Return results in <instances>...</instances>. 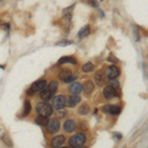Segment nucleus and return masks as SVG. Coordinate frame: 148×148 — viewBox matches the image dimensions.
<instances>
[{"mask_svg": "<svg viewBox=\"0 0 148 148\" xmlns=\"http://www.w3.org/2000/svg\"><path fill=\"white\" fill-rule=\"evenodd\" d=\"M57 88H58V83H57V81H51L49 85H47L46 87L40 91V98L45 102L49 101L52 98V96L56 94V92L57 91Z\"/></svg>", "mask_w": 148, "mask_h": 148, "instance_id": "nucleus-1", "label": "nucleus"}, {"mask_svg": "<svg viewBox=\"0 0 148 148\" xmlns=\"http://www.w3.org/2000/svg\"><path fill=\"white\" fill-rule=\"evenodd\" d=\"M36 111L38 112V114L40 116L44 118H49V116L52 114V107L51 104H49L47 102H40L39 104H37L36 106Z\"/></svg>", "mask_w": 148, "mask_h": 148, "instance_id": "nucleus-2", "label": "nucleus"}, {"mask_svg": "<svg viewBox=\"0 0 148 148\" xmlns=\"http://www.w3.org/2000/svg\"><path fill=\"white\" fill-rule=\"evenodd\" d=\"M59 79L62 80L63 82L65 83H70L72 82L73 80H75L76 78L78 77V73L77 72H73L71 69H63V70L60 71V73H59Z\"/></svg>", "mask_w": 148, "mask_h": 148, "instance_id": "nucleus-3", "label": "nucleus"}, {"mask_svg": "<svg viewBox=\"0 0 148 148\" xmlns=\"http://www.w3.org/2000/svg\"><path fill=\"white\" fill-rule=\"evenodd\" d=\"M86 142V136L83 133H77L69 139V145L72 148H81Z\"/></svg>", "mask_w": 148, "mask_h": 148, "instance_id": "nucleus-4", "label": "nucleus"}, {"mask_svg": "<svg viewBox=\"0 0 148 148\" xmlns=\"http://www.w3.org/2000/svg\"><path fill=\"white\" fill-rule=\"evenodd\" d=\"M46 86H47V80L46 79L37 80L36 82H34L32 85H31L30 89L27 91V94L29 95V96H32V95H34L36 92L42 91Z\"/></svg>", "mask_w": 148, "mask_h": 148, "instance_id": "nucleus-5", "label": "nucleus"}, {"mask_svg": "<svg viewBox=\"0 0 148 148\" xmlns=\"http://www.w3.org/2000/svg\"><path fill=\"white\" fill-rule=\"evenodd\" d=\"M47 131L49 133H51V134H54V133H56L57 131L59 130V128H60V123H59V121L57 120V119H51L49 121H47Z\"/></svg>", "mask_w": 148, "mask_h": 148, "instance_id": "nucleus-6", "label": "nucleus"}, {"mask_svg": "<svg viewBox=\"0 0 148 148\" xmlns=\"http://www.w3.org/2000/svg\"><path fill=\"white\" fill-rule=\"evenodd\" d=\"M66 102H67V100H66L64 95H57V96L54 97L53 100H52L51 107H53L56 110H61L65 107Z\"/></svg>", "mask_w": 148, "mask_h": 148, "instance_id": "nucleus-7", "label": "nucleus"}, {"mask_svg": "<svg viewBox=\"0 0 148 148\" xmlns=\"http://www.w3.org/2000/svg\"><path fill=\"white\" fill-rule=\"evenodd\" d=\"M120 69L116 67V65H110L107 67V70H106V76L109 78L110 80H114L116 79V77L120 76Z\"/></svg>", "mask_w": 148, "mask_h": 148, "instance_id": "nucleus-8", "label": "nucleus"}, {"mask_svg": "<svg viewBox=\"0 0 148 148\" xmlns=\"http://www.w3.org/2000/svg\"><path fill=\"white\" fill-rule=\"evenodd\" d=\"M103 112L109 114H113V116H116V114H121V108L118 106H114V105H106V106L103 107Z\"/></svg>", "mask_w": 148, "mask_h": 148, "instance_id": "nucleus-9", "label": "nucleus"}, {"mask_svg": "<svg viewBox=\"0 0 148 148\" xmlns=\"http://www.w3.org/2000/svg\"><path fill=\"white\" fill-rule=\"evenodd\" d=\"M64 142H65V136L64 135H57V136H54L51 139L49 146L52 148H59Z\"/></svg>", "mask_w": 148, "mask_h": 148, "instance_id": "nucleus-10", "label": "nucleus"}, {"mask_svg": "<svg viewBox=\"0 0 148 148\" xmlns=\"http://www.w3.org/2000/svg\"><path fill=\"white\" fill-rule=\"evenodd\" d=\"M103 95H104V97L106 99H112V98H114V96L118 95V91L116 89H114L112 86L107 85L104 88V90H103Z\"/></svg>", "mask_w": 148, "mask_h": 148, "instance_id": "nucleus-11", "label": "nucleus"}, {"mask_svg": "<svg viewBox=\"0 0 148 148\" xmlns=\"http://www.w3.org/2000/svg\"><path fill=\"white\" fill-rule=\"evenodd\" d=\"M63 130H64V131H66V132H68V133L73 132V131L76 130L75 121H74L73 120L65 121H64V123H63Z\"/></svg>", "mask_w": 148, "mask_h": 148, "instance_id": "nucleus-12", "label": "nucleus"}, {"mask_svg": "<svg viewBox=\"0 0 148 148\" xmlns=\"http://www.w3.org/2000/svg\"><path fill=\"white\" fill-rule=\"evenodd\" d=\"M94 79H95V82H96V84L98 86H103L105 84V82H106V80H105L106 79V77H105V74L102 70H99L95 73Z\"/></svg>", "mask_w": 148, "mask_h": 148, "instance_id": "nucleus-13", "label": "nucleus"}, {"mask_svg": "<svg viewBox=\"0 0 148 148\" xmlns=\"http://www.w3.org/2000/svg\"><path fill=\"white\" fill-rule=\"evenodd\" d=\"M81 91H83V89H82V85H81L80 83L74 82L69 86V92L72 95L79 94V93H81Z\"/></svg>", "mask_w": 148, "mask_h": 148, "instance_id": "nucleus-14", "label": "nucleus"}, {"mask_svg": "<svg viewBox=\"0 0 148 148\" xmlns=\"http://www.w3.org/2000/svg\"><path fill=\"white\" fill-rule=\"evenodd\" d=\"M82 89L86 95H89L94 90V84H93L92 81H85L84 84L82 85Z\"/></svg>", "mask_w": 148, "mask_h": 148, "instance_id": "nucleus-15", "label": "nucleus"}, {"mask_svg": "<svg viewBox=\"0 0 148 148\" xmlns=\"http://www.w3.org/2000/svg\"><path fill=\"white\" fill-rule=\"evenodd\" d=\"M65 63H72L74 65H76L77 64V60L73 56H62L58 60V64L61 65V64H65Z\"/></svg>", "mask_w": 148, "mask_h": 148, "instance_id": "nucleus-16", "label": "nucleus"}, {"mask_svg": "<svg viewBox=\"0 0 148 148\" xmlns=\"http://www.w3.org/2000/svg\"><path fill=\"white\" fill-rule=\"evenodd\" d=\"M81 102V98L79 96H77V95H72V96H70L68 98V101L66 103H68V106L69 107H75L77 104H79Z\"/></svg>", "mask_w": 148, "mask_h": 148, "instance_id": "nucleus-17", "label": "nucleus"}, {"mask_svg": "<svg viewBox=\"0 0 148 148\" xmlns=\"http://www.w3.org/2000/svg\"><path fill=\"white\" fill-rule=\"evenodd\" d=\"M90 112V107L88 104H86V103H84V104H82L81 106L78 108V113H79L80 114H82V116H85V114H88Z\"/></svg>", "mask_w": 148, "mask_h": 148, "instance_id": "nucleus-18", "label": "nucleus"}, {"mask_svg": "<svg viewBox=\"0 0 148 148\" xmlns=\"http://www.w3.org/2000/svg\"><path fill=\"white\" fill-rule=\"evenodd\" d=\"M32 111V106H31V103L30 101H25L24 103V110H23V116H27L29 114L31 113Z\"/></svg>", "mask_w": 148, "mask_h": 148, "instance_id": "nucleus-19", "label": "nucleus"}, {"mask_svg": "<svg viewBox=\"0 0 148 148\" xmlns=\"http://www.w3.org/2000/svg\"><path fill=\"white\" fill-rule=\"evenodd\" d=\"M94 68H95V66L92 62H87L82 66V71L84 73H90L94 70Z\"/></svg>", "mask_w": 148, "mask_h": 148, "instance_id": "nucleus-20", "label": "nucleus"}, {"mask_svg": "<svg viewBox=\"0 0 148 148\" xmlns=\"http://www.w3.org/2000/svg\"><path fill=\"white\" fill-rule=\"evenodd\" d=\"M1 139L7 147H13V141H12L10 136H8L7 134H3L1 137Z\"/></svg>", "mask_w": 148, "mask_h": 148, "instance_id": "nucleus-21", "label": "nucleus"}, {"mask_svg": "<svg viewBox=\"0 0 148 148\" xmlns=\"http://www.w3.org/2000/svg\"><path fill=\"white\" fill-rule=\"evenodd\" d=\"M89 33H90V27L89 26H85V27H83L81 30L79 31V38H85V37H87L88 35H89Z\"/></svg>", "mask_w": 148, "mask_h": 148, "instance_id": "nucleus-22", "label": "nucleus"}, {"mask_svg": "<svg viewBox=\"0 0 148 148\" xmlns=\"http://www.w3.org/2000/svg\"><path fill=\"white\" fill-rule=\"evenodd\" d=\"M47 121H49L47 118H44V116H39L36 119V123L39 125H47Z\"/></svg>", "mask_w": 148, "mask_h": 148, "instance_id": "nucleus-23", "label": "nucleus"}, {"mask_svg": "<svg viewBox=\"0 0 148 148\" xmlns=\"http://www.w3.org/2000/svg\"><path fill=\"white\" fill-rule=\"evenodd\" d=\"M108 85L112 86V87H113L114 89H116V91H118V90L120 89V83H119V81H118V80H116V79L110 80V81H109V83H108Z\"/></svg>", "mask_w": 148, "mask_h": 148, "instance_id": "nucleus-24", "label": "nucleus"}, {"mask_svg": "<svg viewBox=\"0 0 148 148\" xmlns=\"http://www.w3.org/2000/svg\"><path fill=\"white\" fill-rule=\"evenodd\" d=\"M71 44H72V42H70V40H61V42H57L56 46H68Z\"/></svg>", "mask_w": 148, "mask_h": 148, "instance_id": "nucleus-25", "label": "nucleus"}, {"mask_svg": "<svg viewBox=\"0 0 148 148\" xmlns=\"http://www.w3.org/2000/svg\"><path fill=\"white\" fill-rule=\"evenodd\" d=\"M108 60L109 61H112V62H114V63H116V62H119V59L118 58H116L113 54H110V56H109V58H108Z\"/></svg>", "mask_w": 148, "mask_h": 148, "instance_id": "nucleus-26", "label": "nucleus"}, {"mask_svg": "<svg viewBox=\"0 0 148 148\" xmlns=\"http://www.w3.org/2000/svg\"><path fill=\"white\" fill-rule=\"evenodd\" d=\"M114 136H116V137L119 138V139H121V138L123 137V136H121V133H116V132H114Z\"/></svg>", "mask_w": 148, "mask_h": 148, "instance_id": "nucleus-27", "label": "nucleus"}, {"mask_svg": "<svg viewBox=\"0 0 148 148\" xmlns=\"http://www.w3.org/2000/svg\"><path fill=\"white\" fill-rule=\"evenodd\" d=\"M60 148H68V147H60Z\"/></svg>", "mask_w": 148, "mask_h": 148, "instance_id": "nucleus-28", "label": "nucleus"}]
</instances>
